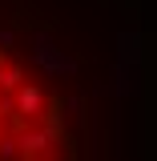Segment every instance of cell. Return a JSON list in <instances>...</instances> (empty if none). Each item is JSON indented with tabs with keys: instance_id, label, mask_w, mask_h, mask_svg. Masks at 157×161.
Masks as SVG:
<instances>
[{
	"instance_id": "6da1fadb",
	"label": "cell",
	"mask_w": 157,
	"mask_h": 161,
	"mask_svg": "<svg viewBox=\"0 0 157 161\" xmlns=\"http://www.w3.org/2000/svg\"><path fill=\"white\" fill-rule=\"evenodd\" d=\"M0 161H73L57 89L0 40Z\"/></svg>"
}]
</instances>
